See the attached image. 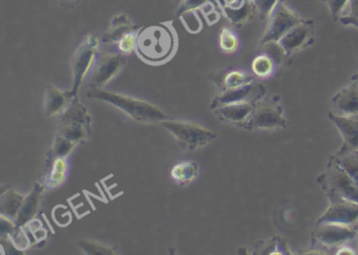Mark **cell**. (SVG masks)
<instances>
[{"label": "cell", "mask_w": 358, "mask_h": 255, "mask_svg": "<svg viewBox=\"0 0 358 255\" xmlns=\"http://www.w3.org/2000/svg\"><path fill=\"white\" fill-rule=\"evenodd\" d=\"M339 22L345 26L358 28V0H350L349 13L347 15H341Z\"/></svg>", "instance_id": "cell-34"}, {"label": "cell", "mask_w": 358, "mask_h": 255, "mask_svg": "<svg viewBox=\"0 0 358 255\" xmlns=\"http://www.w3.org/2000/svg\"><path fill=\"white\" fill-rule=\"evenodd\" d=\"M135 31V27L131 24L129 18L125 14H119L113 18L108 32L104 34L102 43H117L123 35L127 33Z\"/></svg>", "instance_id": "cell-19"}, {"label": "cell", "mask_w": 358, "mask_h": 255, "mask_svg": "<svg viewBox=\"0 0 358 255\" xmlns=\"http://www.w3.org/2000/svg\"><path fill=\"white\" fill-rule=\"evenodd\" d=\"M78 246L81 247V249L87 254H116L114 249L106 246L101 242L85 240L78 242Z\"/></svg>", "instance_id": "cell-31"}, {"label": "cell", "mask_w": 358, "mask_h": 255, "mask_svg": "<svg viewBox=\"0 0 358 255\" xmlns=\"http://www.w3.org/2000/svg\"><path fill=\"white\" fill-rule=\"evenodd\" d=\"M59 135L64 136L66 139L79 143L89 135V126L80 123H62L59 127Z\"/></svg>", "instance_id": "cell-25"}, {"label": "cell", "mask_w": 358, "mask_h": 255, "mask_svg": "<svg viewBox=\"0 0 358 255\" xmlns=\"http://www.w3.org/2000/svg\"><path fill=\"white\" fill-rule=\"evenodd\" d=\"M219 45L225 53H234L238 47V39L230 29L223 28L219 35Z\"/></svg>", "instance_id": "cell-27"}, {"label": "cell", "mask_w": 358, "mask_h": 255, "mask_svg": "<svg viewBox=\"0 0 358 255\" xmlns=\"http://www.w3.org/2000/svg\"><path fill=\"white\" fill-rule=\"evenodd\" d=\"M200 173V167L196 162L194 161H187V162H181L173 166L171 170V177L176 183L181 185H188L196 181V177Z\"/></svg>", "instance_id": "cell-20"}, {"label": "cell", "mask_w": 358, "mask_h": 255, "mask_svg": "<svg viewBox=\"0 0 358 255\" xmlns=\"http://www.w3.org/2000/svg\"><path fill=\"white\" fill-rule=\"evenodd\" d=\"M26 196L18 194L15 190H8L1 194V203H0V209H1V215L7 217H17L22 208Z\"/></svg>", "instance_id": "cell-21"}, {"label": "cell", "mask_w": 358, "mask_h": 255, "mask_svg": "<svg viewBox=\"0 0 358 255\" xmlns=\"http://www.w3.org/2000/svg\"><path fill=\"white\" fill-rule=\"evenodd\" d=\"M352 79H353L354 82L358 83V73H356V74L354 75L353 78Z\"/></svg>", "instance_id": "cell-40"}, {"label": "cell", "mask_w": 358, "mask_h": 255, "mask_svg": "<svg viewBox=\"0 0 358 255\" xmlns=\"http://www.w3.org/2000/svg\"><path fill=\"white\" fill-rule=\"evenodd\" d=\"M123 64H124V59L122 54L98 52L93 68L87 75L89 85L91 87L101 89L119 74Z\"/></svg>", "instance_id": "cell-6"}, {"label": "cell", "mask_w": 358, "mask_h": 255, "mask_svg": "<svg viewBox=\"0 0 358 255\" xmlns=\"http://www.w3.org/2000/svg\"><path fill=\"white\" fill-rule=\"evenodd\" d=\"M69 93L60 91L54 85H49L45 96V110L48 116L54 117L62 115L69 106Z\"/></svg>", "instance_id": "cell-18"}, {"label": "cell", "mask_w": 358, "mask_h": 255, "mask_svg": "<svg viewBox=\"0 0 358 255\" xmlns=\"http://www.w3.org/2000/svg\"><path fill=\"white\" fill-rule=\"evenodd\" d=\"M43 187L39 184L35 186L34 189L30 192L28 196L24 198L22 203V208L18 213L17 221L16 226L17 227H24V225L32 221L38 210L39 204H41V196H43Z\"/></svg>", "instance_id": "cell-17"}, {"label": "cell", "mask_w": 358, "mask_h": 255, "mask_svg": "<svg viewBox=\"0 0 358 255\" xmlns=\"http://www.w3.org/2000/svg\"><path fill=\"white\" fill-rule=\"evenodd\" d=\"M332 102L338 114L358 116V83L343 87L333 97Z\"/></svg>", "instance_id": "cell-15"}, {"label": "cell", "mask_w": 358, "mask_h": 255, "mask_svg": "<svg viewBox=\"0 0 358 255\" xmlns=\"http://www.w3.org/2000/svg\"><path fill=\"white\" fill-rule=\"evenodd\" d=\"M162 125L175 137L183 150H198L208 145L217 133L196 123L181 120H164Z\"/></svg>", "instance_id": "cell-3"}, {"label": "cell", "mask_w": 358, "mask_h": 255, "mask_svg": "<svg viewBox=\"0 0 358 255\" xmlns=\"http://www.w3.org/2000/svg\"><path fill=\"white\" fill-rule=\"evenodd\" d=\"M251 81H253V79L245 73L240 72V71H232L224 77V89L241 87V85H246V83L251 82Z\"/></svg>", "instance_id": "cell-30"}, {"label": "cell", "mask_w": 358, "mask_h": 255, "mask_svg": "<svg viewBox=\"0 0 358 255\" xmlns=\"http://www.w3.org/2000/svg\"><path fill=\"white\" fill-rule=\"evenodd\" d=\"M286 125L287 121L282 115V108L272 104L253 110L250 118L247 121V126L250 129H282Z\"/></svg>", "instance_id": "cell-10"}, {"label": "cell", "mask_w": 358, "mask_h": 255, "mask_svg": "<svg viewBox=\"0 0 358 255\" xmlns=\"http://www.w3.org/2000/svg\"><path fill=\"white\" fill-rule=\"evenodd\" d=\"M68 173V161L66 156H57L52 164L51 173L48 179V186L51 188L62 185Z\"/></svg>", "instance_id": "cell-24"}, {"label": "cell", "mask_w": 358, "mask_h": 255, "mask_svg": "<svg viewBox=\"0 0 358 255\" xmlns=\"http://www.w3.org/2000/svg\"><path fill=\"white\" fill-rule=\"evenodd\" d=\"M327 184L331 196H341L345 200L358 203L357 185L336 160H333L329 167Z\"/></svg>", "instance_id": "cell-7"}, {"label": "cell", "mask_w": 358, "mask_h": 255, "mask_svg": "<svg viewBox=\"0 0 358 255\" xmlns=\"http://www.w3.org/2000/svg\"><path fill=\"white\" fill-rule=\"evenodd\" d=\"M261 45L263 47V54L267 55L273 61V64H275V68L282 66L285 57L288 56L285 50L282 49V45L278 43H275V41Z\"/></svg>", "instance_id": "cell-28"}, {"label": "cell", "mask_w": 358, "mask_h": 255, "mask_svg": "<svg viewBox=\"0 0 358 255\" xmlns=\"http://www.w3.org/2000/svg\"><path fill=\"white\" fill-rule=\"evenodd\" d=\"M179 17H181L184 26L190 33H198L202 30V22L196 11L186 12Z\"/></svg>", "instance_id": "cell-33"}, {"label": "cell", "mask_w": 358, "mask_h": 255, "mask_svg": "<svg viewBox=\"0 0 358 255\" xmlns=\"http://www.w3.org/2000/svg\"><path fill=\"white\" fill-rule=\"evenodd\" d=\"M335 160L349 173L358 187V152L357 150H341Z\"/></svg>", "instance_id": "cell-23"}, {"label": "cell", "mask_w": 358, "mask_h": 255, "mask_svg": "<svg viewBox=\"0 0 358 255\" xmlns=\"http://www.w3.org/2000/svg\"><path fill=\"white\" fill-rule=\"evenodd\" d=\"M138 32L131 31L123 35L118 41H117V48H118L119 53L122 55H129L136 51V45H137Z\"/></svg>", "instance_id": "cell-32"}, {"label": "cell", "mask_w": 358, "mask_h": 255, "mask_svg": "<svg viewBox=\"0 0 358 255\" xmlns=\"http://www.w3.org/2000/svg\"><path fill=\"white\" fill-rule=\"evenodd\" d=\"M356 242H357V253H358V229L356 230Z\"/></svg>", "instance_id": "cell-41"}, {"label": "cell", "mask_w": 358, "mask_h": 255, "mask_svg": "<svg viewBox=\"0 0 358 255\" xmlns=\"http://www.w3.org/2000/svg\"><path fill=\"white\" fill-rule=\"evenodd\" d=\"M177 48L175 31L169 24L146 27L138 31L136 53L145 62L160 64L171 59Z\"/></svg>", "instance_id": "cell-1"}, {"label": "cell", "mask_w": 358, "mask_h": 255, "mask_svg": "<svg viewBox=\"0 0 358 255\" xmlns=\"http://www.w3.org/2000/svg\"><path fill=\"white\" fill-rule=\"evenodd\" d=\"M314 33H315V29H314L313 22L305 20L288 31L280 39L278 43L282 45L287 55L290 56L297 50L312 45L314 41Z\"/></svg>", "instance_id": "cell-9"}, {"label": "cell", "mask_w": 358, "mask_h": 255, "mask_svg": "<svg viewBox=\"0 0 358 255\" xmlns=\"http://www.w3.org/2000/svg\"><path fill=\"white\" fill-rule=\"evenodd\" d=\"M275 64L265 54L257 56L252 62V71L257 76L265 77L270 76L273 73Z\"/></svg>", "instance_id": "cell-26"}, {"label": "cell", "mask_w": 358, "mask_h": 255, "mask_svg": "<svg viewBox=\"0 0 358 255\" xmlns=\"http://www.w3.org/2000/svg\"><path fill=\"white\" fill-rule=\"evenodd\" d=\"M76 145L77 143H75V142L71 141V140L66 139L64 136L58 133L51 148L52 156H55V158L66 156L76 147Z\"/></svg>", "instance_id": "cell-29"}, {"label": "cell", "mask_w": 358, "mask_h": 255, "mask_svg": "<svg viewBox=\"0 0 358 255\" xmlns=\"http://www.w3.org/2000/svg\"><path fill=\"white\" fill-rule=\"evenodd\" d=\"M322 1L328 7L333 20H338L347 6L349 5L350 0H322Z\"/></svg>", "instance_id": "cell-36"}, {"label": "cell", "mask_w": 358, "mask_h": 255, "mask_svg": "<svg viewBox=\"0 0 358 255\" xmlns=\"http://www.w3.org/2000/svg\"><path fill=\"white\" fill-rule=\"evenodd\" d=\"M358 221V203L345 200L341 196H331L328 210L318 219L320 223H338L354 225Z\"/></svg>", "instance_id": "cell-8"}, {"label": "cell", "mask_w": 358, "mask_h": 255, "mask_svg": "<svg viewBox=\"0 0 358 255\" xmlns=\"http://www.w3.org/2000/svg\"><path fill=\"white\" fill-rule=\"evenodd\" d=\"M62 3H66V5H70V3H76V1H79V0H60Z\"/></svg>", "instance_id": "cell-39"}, {"label": "cell", "mask_w": 358, "mask_h": 255, "mask_svg": "<svg viewBox=\"0 0 358 255\" xmlns=\"http://www.w3.org/2000/svg\"><path fill=\"white\" fill-rule=\"evenodd\" d=\"M337 254L354 255L356 254V253L354 252L353 249L349 248V247L341 246V248L338 249V252H337Z\"/></svg>", "instance_id": "cell-38"}, {"label": "cell", "mask_w": 358, "mask_h": 255, "mask_svg": "<svg viewBox=\"0 0 358 255\" xmlns=\"http://www.w3.org/2000/svg\"><path fill=\"white\" fill-rule=\"evenodd\" d=\"M234 26L240 27L252 20L257 9L251 0H213Z\"/></svg>", "instance_id": "cell-12"}, {"label": "cell", "mask_w": 358, "mask_h": 255, "mask_svg": "<svg viewBox=\"0 0 358 255\" xmlns=\"http://www.w3.org/2000/svg\"><path fill=\"white\" fill-rule=\"evenodd\" d=\"M329 118L343 136V150H358V116L329 112Z\"/></svg>", "instance_id": "cell-14"}, {"label": "cell", "mask_w": 358, "mask_h": 255, "mask_svg": "<svg viewBox=\"0 0 358 255\" xmlns=\"http://www.w3.org/2000/svg\"><path fill=\"white\" fill-rule=\"evenodd\" d=\"M314 235L316 240L326 246H338L356 238V230L345 224L320 223Z\"/></svg>", "instance_id": "cell-11"}, {"label": "cell", "mask_w": 358, "mask_h": 255, "mask_svg": "<svg viewBox=\"0 0 358 255\" xmlns=\"http://www.w3.org/2000/svg\"><path fill=\"white\" fill-rule=\"evenodd\" d=\"M267 20V29H266L263 38L261 39V45L272 43V41L278 43L288 31H290L296 24H301L305 20V18L301 17L294 12L291 11L287 7L285 0H278Z\"/></svg>", "instance_id": "cell-5"}, {"label": "cell", "mask_w": 358, "mask_h": 255, "mask_svg": "<svg viewBox=\"0 0 358 255\" xmlns=\"http://www.w3.org/2000/svg\"><path fill=\"white\" fill-rule=\"evenodd\" d=\"M210 0H181L179 10H178V16L182 15L186 12L198 11L202 10L203 7L207 5Z\"/></svg>", "instance_id": "cell-37"}, {"label": "cell", "mask_w": 358, "mask_h": 255, "mask_svg": "<svg viewBox=\"0 0 358 255\" xmlns=\"http://www.w3.org/2000/svg\"><path fill=\"white\" fill-rule=\"evenodd\" d=\"M87 97L112 104L134 120L141 121V122L164 121L167 118V115L158 106L145 100L137 99L131 96L92 87L91 91L87 93Z\"/></svg>", "instance_id": "cell-2"}, {"label": "cell", "mask_w": 358, "mask_h": 255, "mask_svg": "<svg viewBox=\"0 0 358 255\" xmlns=\"http://www.w3.org/2000/svg\"><path fill=\"white\" fill-rule=\"evenodd\" d=\"M266 87L262 85H257L255 81L234 87V89H225L223 93L213 101V108L224 104L236 103V102H251V100L257 99L265 94Z\"/></svg>", "instance_id": "cell-13"}, {"label": "cell", "mask_w": 358, "mask_h": 255, "mask_svg": "<svg viewBox=\"0 0 358 255\" xmlns=\"http://www.w3.org/2000/svg\"><path fill=\"white\" fill-rule=\"evenodd\" d=\"M99 41L94 34H87L78 49L71 58V74H72V89L69 92L71 97H76L85 77L93 68L98 54Z\"/></svg>", "instance_id": "cell-4"}, {"label": "cell", "mask_w": 358, "mask_h": 255, "mask_svg": "<svg viewBox=\"0 0 358 255\" xmlns=\"http://www.w3.org/2000/svg\"><path fill=\"white\" fill-rule=\"evenodd\" d=\"M62 123H80L87 126H90V123H91V117H90L87 108L77 99L71 101L66 110L62 112Z\"/></svg>", "instance_id": "cell-22"}, {"label": "cell", "mask_w": 358, "mask_h": 255, "mask_svg": "<svg viewBox=\"0 0 358 255\" xmlns=\"http://www.w3.org/2000/svg\"><path fill=\"white\" fill-rule=\"evenodd\" d=\"M253 110H255V105L252 102L245 101L217 106L215 112L222 120L232 123H243L250 118Z\"/></svg>", "instance_id": "cell-16"}, {"label": "cell", "mask_w": 358, "mask_h": 255, "mask_svg": "<svg viewBox=\"0 0 358 255\" xmlns=\"http://www.w3.org/2000/svg\"><path fill=\"white\" fill-rule=\"evenodd\" d=\"M251 1L255 5L259 17L262 20H267L278 0H251Z\"/></svg>", "instance_id": "cell-35"}]
</instances>
